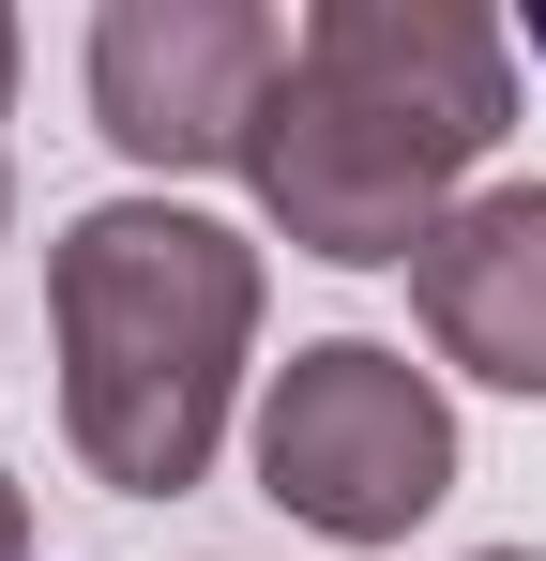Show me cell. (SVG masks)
<instances>
[{"label":"cell","mask_w":546,"mask_h":561,"mask_svg":"<svg viewBox=\"0 0 546 561\" xmlns=\"http://www.w3.org/2000/svg\"><path fill=\"white\" fill-rule=\"evenodd\" d=\"M273 77H288V31L259 0H106L91 15V122L137 168H243Z\"/></svg>","instance_id":"cell-4"},{"label":"cell","mask_w":546,"mask_h":561,"mask_svg":"<svg viewBox=\"0 0 546 561\" xmlns=\"http://www.w3.org/2000/svg\"><path fill=\"white\" fill-rule=\"evenodd\" d=\"M46 319H61V425H77L91 485L182 501L228 440V394L259 350V243L182 197H106L46 259Z\"/></svg>","instance_id":"cell-2"},{"label":"cell","mask_w":546,"mask_h":561,"mask_svg":"<svg viewBox=\"0 0 546 561\" xmlns=\"http://www.w3.org/2000/svg\"><path fill=\"white\" fill-rule=\"evenodd\" d=\"M259 485L304 531H334V547H410V516H441V485H455L441 379L410 350H379V334L288 350L273 394H259Z\"/></svg>","instance_id":"cell-3"},{"label":"cell","mask_w":546,"mask_h":561,"mask_svg":"<svg viewBox=\"0 0 546 561\" xmlns=\"http://www.w3.org/2000/svg\"><path fill=\"white\" fill-rule=\"evenodd\" d=\"M501 122H516L501 15H470V0H319L259 106L243 183L304 259L379 274V259H425L455 228V183L501 152Z\"/></svg>","instance_id":"cell-1"},{"label":"cell","mask_w":546,"mask_h":561,"mask_svg":"<svg viewBox=\"0 0 546 561\" xmlns=\"http://www.w3.org/2000/svg\"><path fill=\"white\" fill-rule=\"evenodd\" d=\"M0 92H15V15H0Z\"/></svg>","instance_id":"cell-7"},{"label":"cell","mask_w":546,"mask_h":561,"mask_svg":"<svg viewBox=\"0 0 546 561\" xmlns=\"http://www.w3.org/2000/svg\"><path fill=\"white\" fill-rule=\"evenodd\" d=\"M0 561H31V501H15V470H0Z\"/></svg>","instance_id":"cell-6"},{"label":"cell","mask_w":546,"mask_h":561,"mask_svg":"<svg viewBox=\"0 0 546 561\" xmlns=\"http://www.w3.org/2000/svg\"><path fill=\"white\" fill-rule=\"evenodd\" d=\"M410 304L441 334V365L546 394V183H486L455 197V228L410 259Z\"/></svg>","instance_id":"cell-5"},{"label":"cell","mask_w":546,"mask_h":561,"mask_svg":"<svg viewBox=\"0 0 546 561\" xmlns=\"http://www.w3.org/2000/svg\"><path fill=\"white\" fill-rule=\"evenodd\" d=\"M470 561H532V547H470Z\"/></svg>","instance_id":"cell-8"}]
</instances>
